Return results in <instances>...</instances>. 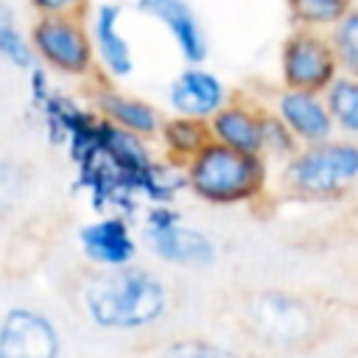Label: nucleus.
Masks as SVG:
<instances>
[{"mask_svg":"<svg viewBox=\"0 0 358 358\" xmlns=\"http://www.w3.org/2000/svg\"><path fill=\"white\" fill-rule=\"evenodd\" d=\"M87 310L103 327H143L162 316L165 291L157 277L137 268H115L87 285Z\"/></svg>","mask_w":358,"mask_h":358,"instance_id":"nucleus-1","label":"nucleus"},{"mask_svg":"<svg viewBox=\"0 0 358 358\" xmlns=\"http://www.w3.org/2000/svg\"><path fill=\"white\" fill-rule=\"evenodd\" d=\"M266 162L260 154L229 148L218 140H207L187 165V182L213 204H235L255 196L263 187Z\"/></svg>","mask_w":358,"mask_h":358,"instance_id":"nucleus-2","label":"nucleus"},{"mask_svg":"<svg viewBox=\"0 0 358 358\" xmlns=\"http://www.w3.org/2000/svg\"><path fill=\"white\" fill-rule=\"evenodd\" d=\"M28 45L36 64L67 78H90L95 67L87 17H34Z\"/></svg>","mask_w":358,"mask_h":358,"instance_id":"nucleus-3","label":"nucleus"},{"mask_svg":"<svg viewBox=\"0 0 358 358\" xmlns=\"http://www.w3.org/2000/svg\"><path fill=\"white\" fill-rule=\"evenodd\" d=\"M358 173V148L350 140H322L291 154L285 179L308 196H330L344 190Z\"/></svg>","mask_w":358,"mask_h":358,"instance_id":"nucleus-4","label":"nucleus"},{"mask_svg":"<svg viewBox=\"0 0 358 358\" xmlns=\"http://www.w3.org/2000/svg\"><path fill=\"white\" fill-rule=\"evenodd\" d=\"M280 78L282 87L322 92L338 73V62L324 31L294 28L280 45Z\"/></svg>","mask_w":358,"mask_h":358,"instance_id":"nucleus-5","label":"nucleus"},{"mask_svg":"<svg viewBox=\"0 0 358 358\" xmlns=\"http://www.w3.org/2000/svg\"><path fill=\"white\" fill-rule=\"evenodd\" d=\"M120 22H123V6L112 0L95 3L87 14L95 67H101L106 78H126L134 73V50Z\"/></svg>","mask_w":358,"mask_h":358,"instance_id":"nucleus-6","label":"nucleus"},{"mask_svg":"<svg viewBox=\"0 0 358 358\" xmlns=\"http://www.w3.org/2000/svg\"><path fill=\"white\" fill-rule=\"evenodd\" d=\"M137 14L159 22L187 64L207 59V34L187 0H137Z\"/></svg>","mask_w":358,"mask_h":358,"instance_id":"nucleus-7","label":"nucleus"},{"mask_svg":"<svg viewBox=\"0 0 358 358\" xmlns=\"http://www.w3.org/2000/svg\"><path fill=\"white\" fill-rule=\"evenodd\" d=\"M59 333L36 310L14 308L0 324V358H56Z\"/></svg>","mask_w":358,"mask_h":358,"instance_id":"nucleus-8","label":"nucleus"},{"mask_svg":"<svg viewBox=\"0 0 358 358\" xmlns=\"http://www.w3.org/2000/svg\"><path fill=\"white\" fill-rule=\"evenodd\" d=\"M229 101L227 84L201 64H187L168 87V103L176 115L207 120L215 109H221Z\"/></svg>","mask_w":358,"mask_h":358,"instance_id":"nucleus-9","label":"nucleus"},{"mask_svg":"<svg viewBox=\"0 0 358 358\" xmlns=\"http://www.w3.org/2000/svg\"><path fill=\"white\" fill-rule=\"evenodd\" d=\"M274 115L288 126V131L296 137V143H322L330 140L336 126L327 115V106L322 101V92H308V90H291L282 87L274 103Z\"/></svg>","mask_w":358,"mask_h":358,"instance_id":"nucleus-10","label":"nucleus"},{"mask_svg":"<svg viewBox=\"0 0 358 358\" xmlns=\"http://www.w3.org/2000/svg\"><path fill=\"white\" fill-rule=\"evenodd\" d=\"M210 137L249 154H260L263 148V109L246 101H227L207 117Z\"/></svg>","mask_w":358,"mask_h":358,"instance_id":"nucleus-11","label":"nucleus"},{"mask_svg":"<svg viewBox=\"0 0 358 358\" xmlns=\"http://www.w3.org/2000/svg\"><path fill=\"white\" fill-rule=\"evenodd\" d=\"M92 103L103 120H109L126 131H134L140 137L157 134V129L162 123L159 112L148 101H143L137 95H126V92L115 90L112 84H103V81L92 90Z\"/></svg>","mask_w":358,"mask_h":358,"instance_id":"nucleus-12","label":"nucleus"},{"mask_svg":"<svg viewBox=\"0 0 358 358\" xmlns=\"http://www.w3.org/2000/svg\"><path fill=\"white\" fill-rule=\"evenodd\" d=\"M81 246L92 260L109 266H120L134 257V241L129 238V227L123 218H103L98 224L84 227Z\"/></svg>","mask_w":358,"mask_h":358,"instance_id":"nucleus-13","label":"nucleus"},{"mask_svg":"<svg viewBox=\"0 0 358 358\" xmlns=\"http://www.w3.org/2000/svg\"><path fill=\"white\" fill-rule=\"evenodd\" d=\"M148 241L154 252H159L165 260H173V263H210L213 260L210 241L182 227V221H173L165 227H148Z\"/></svg>","mask_w":358,"mask_h":358,"instance_id":"nucleus-14","label":"nucleus"},{"mask_svg":"<svg viewBox=\"0 0 358 358\" xmlns=\"http://www.w3.org/2000/svg\"><path fill=\"white\" fill-rule=\"evenodd\" d=\"M322 101H324L327 115H330L336 129H341L344 134L358 131V81H355V73L338 70L336 78L322 90Z\"/></svg>","mask_w":358,"mask_h":358,"instance_id":"nucleus-15","label":"nucleus"},{"mask_svg":"<svg viewBox=\"0 0 358 358\" xmlns=\"http://www.w3.org/2000/svg\"><path fill=\"white\" fill-rule=\"evenodd\" d=\"M294 28L330 31L344 14L355 8V0H285Z\"/></svg>","mask_w":358,"mask_h":358,"instance_id":"nucleus-16","label":"nucleus"},{"mask_svg":"<svg viewBox=\"0 0 358 358\" xmlns=\"http://www.w3.org/2000/svg\"><path fill=\"white\" fill-rule=\"evenodd\" d=\"M157 134L162 137V143L168 145L171 154L176 157H193L210 137V129H207V120H199V117H187V115H173L168 120L159 123Z\"/></svg>","mask_w":358,"mask_h":358,"instance_id":"nucleus-17","label":"nucleus"},{"mask_svg":"<svg viewBox=\"0 0 358 358\" xmlns=\"http://www.w3.org/2000/svg\"><path fill=\"white\" fill-rule=\"evenodd\" d=\"M0 59L17 70H28L31 64H36L34 50L28 45V34L20 28L14 8L3 0H0Z\"/></svg>","mask_w":358,"mask_h":358,"instance_id":"nucleus-18","label":"nucleus"},{"mask_svg":"<svg viewBox=\"0 0 358 358\" xmlns=\"http://www.w3.org/2000/svg\"><path fill=\"white\" fill-rule=\"evenodd\" d=\"M327 34V42L333 48V56L338 62V70L344 73H358V11L352 8L344 14Z\"/></svg>","mask_w":358,"mask_h":358,"instance_id":"nucleus-19","label":"nucleus"},{"mask_svg":"<svg viewBox=\"0 0 358 358\" xmlns=\"http://www.w3.org/2000/svg\"><path fill=\"white\" fill-rule=\"evenodd\" d=\"M260 151H271V154L296 151V137L288 131V126L274 112H263V148Z\"/></svg>","mask_w":358,"mask_h":358,"instance_id":"nucleus-20","label":"nucleus"},{"mask_svg":"<svg viewBox=\"0 0 358 358\" xmlns=\"http://www.w3.org/2000/svg\"><path fill=\"white\" fill-rule=\"evenodd\" d=\"M34 17H87L92 0H28Z\"/></svg>","mask_w":358,"mask_h":358,"instance_id":"nucleus-21","label":"nucleus"},{"mask_svg":"<svg viewBox=\"0 0 358 358\" xmlns=\"http://www.w3.org/2000/svg\"><path fill=\"white\" fill-rule=\"evenodd\" d=\"M159 358H235L213 344H204V341H176L171 347H165L159 352Z\"/></svg>","mask_w":358,"mask_h":358,"instance_id":"nucleus-22","label":"nucleus"},{"mask_svg":"<svg viewBox=\"0 0 358 358\" xmlns=\"http://www.w3.org/2000/svg\"><path fill=\"white\" fill-rule=\"evenodd\" d=\"M28 73H31V95H34V103H36V106H42V103L48 101V95H50L48 70H45L42 64H31V67H28Z\"/></svg>","mask_w":358,"mask_h":358,"instance_id":"nucleus-23","label":"nucleus"}]
</instances>
